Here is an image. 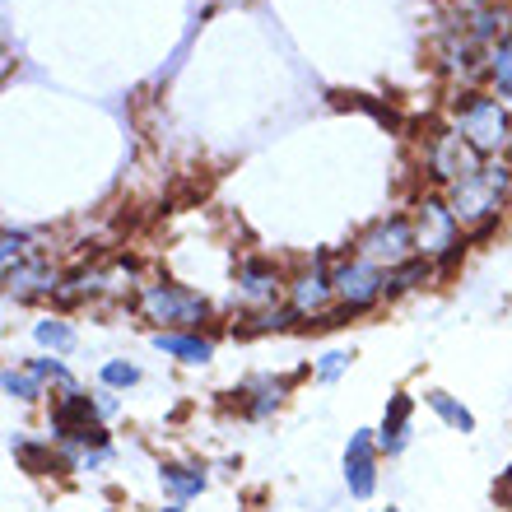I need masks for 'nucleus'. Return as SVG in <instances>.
<instances>
[{
  "instance_id": "1",
  "label": "nucleus",
  "mask_w": 512,
  "mask_h": 512,
  "mask_svg": "<svg viewBox=\"0 0 512 512\" xmlns=\"http://www.w3.org/2000/svg\"><path fill=\"white\" fill-rule=\"evenodd\" d=\"M512 187V168H503V163H480L471 177H461V182H452V215L461 219V224H480V233L494 224V215H499V201L503 191Z\"/></svg>"
},
{
  "instance_id": "2",
  "label": "nucleus",
  "mask_w": 512,
  "mask_h": 512,
  "mask_svg": "<svg viewBox=\"0 0 512 512\" xmlns=\"http://www.w3.org/2000/svg\"><path fill=\"white\" fill-rule=\"evenodd\" d=\"M140 308H145L149 322L182 326V331H191V326H201L205 317H210V303H205L201 294H191L187 284H173V280L145 284V289H140Z\"/></svg>"
},
{
  "instance_id": "3",
  "label": "nucleus",
  "mask_w": 512,
  "mask_h": 512,
  "mask_svg": "<svg viewBox=\"0 0 512 512\" xmlns=\"http://www.w3.org/2000/svg\"><path fill=\"white\" fill-rule=\"evenodd\" d=\"M415 247H419L415 224L401 215H391V219H378V224L354 243V256H359V261H373L378 270H396V266H405V261H415Z\"/></svg>"
},
{
  "instance_id": "4",
  "label": "nucleus",
  "mask_w": 512,
  "mask_h": 512,
  "mask_svg": "<svg viewBox=\"0 0 512 512\" xmlns=\"http://www.w3.org/2000/svg\"><path fill=\"white\" fill-rule=\"evenodd\" d=\"M457 112H461V140H466V145H471L480 159L508 145V112H503L494 98L466 94L457 103Z\"/></svg>"
},
{
  "instance_id": "5",
  "label": "nucleus",
  "mask_w": 512,
  "mask_h": 512,
  "mask_svg": "<svg viewBox=\"0 0 512 512\" xmlns=\"http://www.w3.org/2000/svg\"><path fill=\"white\" fill-rule=\"evenodd\" d=\"M457 224H461V219L452 215V205H443V201H424V205H419V215H415L419 252H424V256H438V266H443V270L461 256Z\"/></svg>"
},
{
  "instance_id": "6",
  "label": "nucleus",
  "mask_w": 512,
  "mask_h": 512,
  "mask_svg": "<svg viewBox=\"0 0 512 512\" xmlns=\"http://www.w3.org/2000/svg\"><path fill=\"white\" fill-rule=\"evenodd\" d=\"M382 294H387V270H378L373 261L354 256V261H345L336 270V303H340L336 317H354V312L373 308Z\"/></svg>"
},
{
  "instance_id": "7",
  "label": "nucleus",
  "mask_w": 512,
  "mask_h": 512,
  "mask_svg": "<svg viewBox=\"0 0 512 512\" xmlns=\"http://www.w3.org/2000/svg\"><path fill=\"white\" fill-rule=\"evenodd\" d=\"M331 303H336V275L326 270V261L308 266L289 284V312H294V317H326Z\"/></svg>"
},
{
  "instance_id": "8",
  "label": "nucleus",
  "mask_w": 512,
  "mask_h": 512,
  "mask_svg": "<svg viewBox=\"0 0 512 512\" xmlns=\"http://www.w3.org/2000/svg\"><path fill=\"white\" fill-rule=\"evenodd\" d=\"M345 485H350L354 499H368L373 485H378V443H373V433H350V447H345Z\"/></svg>"
},
{
  "instance_id": "9",
  "label": "nucleus",
  "mask_w": 512,
  "mask_h": 512,
  "mask_svg": "<svg viewBox=\"0 0 512 512\" xmlns=\"http://www.w3.org/2000/svg\"><path fill=\"white\" fill-rule=\"evenodd\" d=\"M429 163H433V177H438V182H461V177H471L485 159H480L461 135H438L429 149Z\"/></svg>"
},
{
  "instance_id": "10",
  "label": "nucleus",
  "mask_w": 512,
  "mask_h": 512,
  "mask_svg": "<svg viewBox=\"0 0 512 512\" xmlns=\"http://www.w3.org/2000/svg\"><path fill=\"white\" fill-rule=\"evenodd\" d=\"M280 294V275L270 261H243L238 266V284H233V298L243 303V308H270Z\"/></svg>"
},
{
  "instance_id": "11",
  "label": "nucleus",
  "mask_w": 512,
  "mask_h": 512,
  "mask_svg": "<svg viewBox=\"0 0 512 512\" xmlns=\"http://www.w3.org/2000/svg\"><path fill=\"white\" fill-rule=\"evenodd\" d=\"M5 289L14 298H33V294H56V275L42 261H19V266H5Z\"/></svg>"
},
{
  "instance_id": "12",
  "label": "nucleus",
  "mask_w": 512,
  "mask_h": 512,
  "mask_svg": "<svg viewBox=\"0 0 512 512\" xmlns=\"http://www.w3.org/2000/svg\"><path fill=\"white\" fill-rule=\"evenodd\" d=\"M154 345H159L163 354H173V359H182V364H205L210 354H215V345L201 336H182V331H159L154 336Z\"/></svg>"
},
{
  "instance_id": "13",
  "label": "nucleus",
  "mask_w": 512,
  "mask_h": 512,
  "mask_svg": "<svg viewBox=\"0 0 512 512\" xmlns=\"http://www.w3.org/2000/svg\"><path fill=\"white\" fill-rule=\"evenodd\" d=\"M238 396H252V401H243V410L252 419H261V415H270L275 405H280V396H284V382H275V378H256V382H247Z\"/></svg>"
},
{
  "instance_id": "14",
  "label": "nucleus",
  "mask_w": 512,
  "mask_h": 512,
  "mask_svg": "<svg viewBox=\"0 0 512 512\" xmlns=\"http://www.w3.org/2000/svg\"><path fill=\"white\" fill-rule=\"evenodd\" d=\"M163 489L173 499H196L205 489V471L201 466H163Z\"/></svg>"
},
{
  "instance_id": "15",
  "label": "nucleus",
  "mask_w": 512,
  "mask_h": 512,
  "mask_svg": "<svg viewBox=\"0 0 512 512\" xmlns=\"http://www.w3.org/2000/svg\"><path fill=\"white\" fill-rule=\"evenodd\" d=\"M405 419H410V396H391L387 419H382V447L401 452L405 447Z\"/></svg>"
},
{
  "instance_id": "16",
  "label": "nucleus",
  "mask_w": 512,
  "mask_h": 512,
  "mask_svg": "<svg viewBox=\"0 0 512 512\" xmlns=\"http://www.w3.org/2000/svg\"><path fill=\"white\" fill-rule=\"evenodd\" d=\"M429 405H433V410H438V415L447 419V424H452V429H461V433H471V429H475L471 410H466V405H457V401H452V396H447V391H429Z\"/></svg>"
},
{
  "instance_id": "17",
  "label": "nucleus",
  "mask_w": 512,
  "mask_h": 512,
  "mask_svg": "<svg viewBox=\"0 0 512 512\" xmlns=\"http://www.w3.org/2000/svg\"><path fill=\"white\" fill-rule=\"evenodd\" d=\"M489 75H494V84H499V94L512 103V42H503L499 52L489 56Z\"/></svg>"
},
{
  "instance_id": "18",
  "label": "nucleus",
  "mask_w": 512,
  "mask_h": 512,
  "mask_svg": "<svg viewBox=\"0 0 512 512\" xmlns=\"http://www.w3.org/2000/svg\"><path fill=\"white\" fill-rule=\"evenodd\" d=\"M429 275V261H405V266L387 270V294H401V289H410V284H419Z\"/></svg>"
},
{
  "instance_id": "19",
  "label": "nucleus",
  "mask_w": 512,
  "mask_h": 512,
  "mask_svg": "<svg viewBox=\"0 0 512 512\" xmlns=\"http://www.w3.org/2000/svg\"><path fill=\"white\" fill-rule=\"evenodd\" d=\"M38 340L42 345H52V350H70V345H75V331H70L66 322L47 317V322H38Z\"/></svg>"
},
{
  "instance_id": "20",
  "label": "nucleus",
  "mask_w": 512,
  "mask_h": 512,
  "mask_svg": "<svg viewBox=\"0 0 512 512\" xmlns=\"http://www.w3.org/2000/svg\"><path fill=\"white\" fill-rule=\"evenodd\" d=\"M28 368H33V378H38V382H42V378H52L56 387L66 391V396H70V391H80V387H75V378H70V373H66L61 364H56V359H33Z\"/></svg>"
},
{
  "instance_id": "21",
  "label": "nucleus",
  "mask_w": 512,
  "mask_h": 512,
  "mask_svg": "<svg viewBox=\"0 0 512 512\" xmlns=\"http://www.w3.org/2000/svg\"><path fill=\"white\" fill-rule=\"evenodd\" d=\"M5 391L19 396V401H38V378H28V373H5Z\"/></svg>"
},
{
  "instance_id": "22",
  "label": "nucleus",
  "mask_w": 512,
  "mask_h": 512,
  "mask_svg": "<svg viewBox=\"0 0 512 512\" xmlns=\"http://www.w3.org/2000/svg\"><path fill=\"white\" fill-rule=\"evenodd\" d=\"M345 368H350V354H326V359H322V364H317V378H322V382H331V378H340V373H345Z\"/></svg>"
},
{
  "instance_id": "23",
  "label": "nucleus",
  "mask_w": 512,
  "mask_h": 512,
  "mask_svg": "<svg viewBox=\"0 0 512 512\" xmlns=\"http://www.w3.org/2000/svg\"><path fill=\"white\" fill-rule=\"evenodd\" d=\"M135 378H140V373H135V364H108V368H103V382H108V387H131Z\"/></svg>"
},
{
  "instance_id": "24",
  "label": "nucleus",
  "mask_w": 512,
  "mask_h": 512,
  "mask_svg": "<svg viewBox=\"0 0 512 512\" xmlns=\"http://www.w3.org/2000/svg\"><path fill=\"white\" fill-rule=\"evenodd\" d=\"M149 512H159V508H149ZM163 512H177V508H163Z\"/></svg>"
},
{
  "instance_id": "25",
  "label": "nucleus",
  "mask_w": 512,
  "mask_h": 512,
  "mask_svg": "<svg viewBox=\"0 0 512 512\" xmlns=\"http://www.w3.org/2000/svg\"><path fill=\"white\" fill-rule=\"evenodd\" d=\"M471 5H480V0H471Z\"/></svg>"
}]
</instances>
